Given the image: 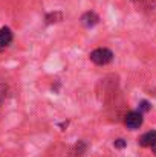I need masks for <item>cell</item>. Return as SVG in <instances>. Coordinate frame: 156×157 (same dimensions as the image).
Returning <instances> with one entry per match:
<instances>
[{
  "mask_svg": "<svg viewBox=\"0 0 156 157\" xmlns=\"http://www.w3.org/2000/svg\"><path fill=\"white\" fill-rule=\"evenodd\" d=\"M12 41V32L9 28H0V51L8 48Z\"/></svg>",
  "mask_w": 156,
  "mask_h": 157,
  "instance_id": "obj_3",
  "label": "cell"
},
{
  "mask_svg": "<svg viewBox=\"0 0 156 157\" xmlns=\"http://www.w3.org/2000/svg\"><path fill=\"white\" fill-rule=\"evenodd\" d=\"M61 14L60 12H54V14H49L48 17H46V23H54V21H57L55 18H58V20H61Z\"/></svg>",
  "mask_w": 156,
  "mask_h": 157,
  "instance_id": "obj_6",
  "label": "cell"
},
{
  "mask_svg": "<svg viewBox=\"0 0 156 157\" xmlns=\"http://www.w3.org/2000/svg\"><path fill=\"white\" fill-rule=\"evenodd\" d=\"M155 140H156V131H149L139 139V144H141V147H150Z\"/></svg>",
  "mask_w": 156,
  "mask_h": 157,
  "instance_id": "obj_5",
  "label": "cell"
},
{
  "mask_svg": "<svg viewBox=\"0 0 156 157\" xmlns=\"http://www.w3.org/2000/svg\"><path fill=\"white\" fill-rule=\"evenodd\" d=\"M115 147L116 148H124L126 147V142L122 139H118V140H115Z\"/></svg>",
  "mask_w": 156,
  "mask_h": 157,
  "instance_id": "obj_8",
  "label": "cell"
},
{
  "mask_svg": "<svg viewBox=\"0 0 156 157\" xmlns=\"http://www.w3.org/2000/svg\"><path fill=\"white\" fill-rule=\"evenodd\" d=\"M142 122H144V119H142L141 111H130V113L126 116V119H124V124H126L130 130L139 128V127L142 125Z\"/></svg>",
  "mask_w": 156,
  "mask_h": 157,
  "instance_id": "obj_2",
  "label": "cell"
},
{
  "mask_svg": "<svg viewBox=\"0 0 156 157\" xmlns=\"http://www.w3.org/2000/svg\"><path fill=\"white\" fill-rule=\"evenodd\" d=\"M90 59L97 64V66H106L109 63H112L113 59V53L110 49H106V48H98L95 51L90 52Z\"/></svg>",
  "mask_w": 156,
  "mask_h": 157,
  "instance_id": "obj_1",
  "label": "cell"
},
{
  "mask_svg": "<svg viewBox=\"0 0 156 157\" xmlns=\"http://www.w3.org/2000/svg\"><path fill=\"white\" fill-rule=\"evenodd\" d=\"M150 148H152V151L155 153V156H156V140L153 142V144H152V145H150Z\"/></svg>",
  "mask_w": 156,
  "mask_h": 157,
  "instance_id": "obj_9",
  "label": "cell"
},
{
  "mask_svg": "<svg viewBox=\"0 0 156 157\" xmlns=\"http://www.w3.org/2000/svg\"><path fill=\"white\" fill-rule=\"evenodd\" d=\"M98 15L95 14V12H86L83 17H81V23H83V26H86V28H94L97 23H98Z\"/></svg>",
  "mask_w": 156,
  "mask_h": 157,
  "instance_id": "obj_4",
  "label": "cell"
},
{
  "mask_svg": "<svg viewBox=\"0 0 156 157\" xmlns=\"http://www.w3.org/2000/svg\"><path fill=\"white\" fill-rule=\"evenodd\" d=\"M139 110H141V111H149V110H150L149 102H147V101H142V102L139 104Z\"/></svg>",
  "mask_w": 156,
  "mask_h": 157,
  "instance_id": "obj_7",
  "label": "cell"
}]
</instances>
